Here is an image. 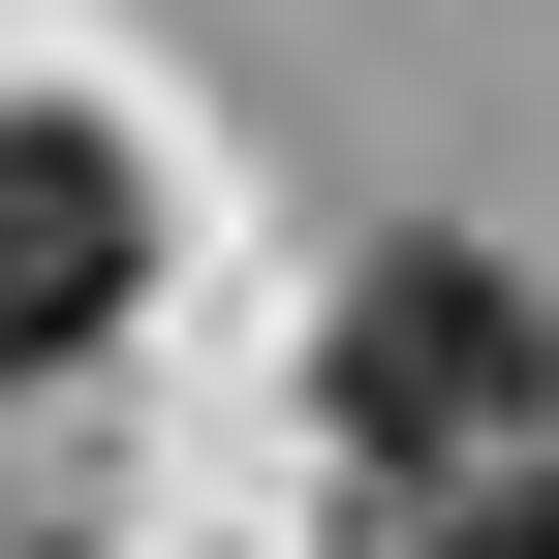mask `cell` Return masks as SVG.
<instances>
[{"mask_svg": "<svg viewBox=\"0 0 559 559\" xmlns=\"http://www.w3.org/2000/svg\"><path fill=\"white\" fill-rule=\"evenodd\" d=\"M311 404H342L373 466H498L528 404H559V311H528L498 249H373V280H342V342H311Z\"/></svg>", "mask_w": 559, "mask_h": 559, "instance_id": "cell-1", "label": "cell"}, {"mask_svg": "<svg viewBox=\"0 0 559 559\" xmlns=\"http://www.w3.org/2000/svg\"><path fill=\"white\" fill-rule=\"evenodd\" d=\"M124 280H156V187H124L94 124H0V373H94Z\"/></svg>", "mask_w": 559, "mask_h": 559, "instance_id": "cell-2", "label": "cell"}, {"mask_svg": "<svg viewBox=\"0 0 559 559\" xmlns=\"http://www.w3.org/2000/svg\"><path fill=\"white\" fill-rule=\"evenodd\" d=\"M436 559H559V466H466V528Z\"/></svg>", "mask_w": 559, "mask_h": 559, "instance_id": "cell-3", "label": "cell"}]
</instances>
